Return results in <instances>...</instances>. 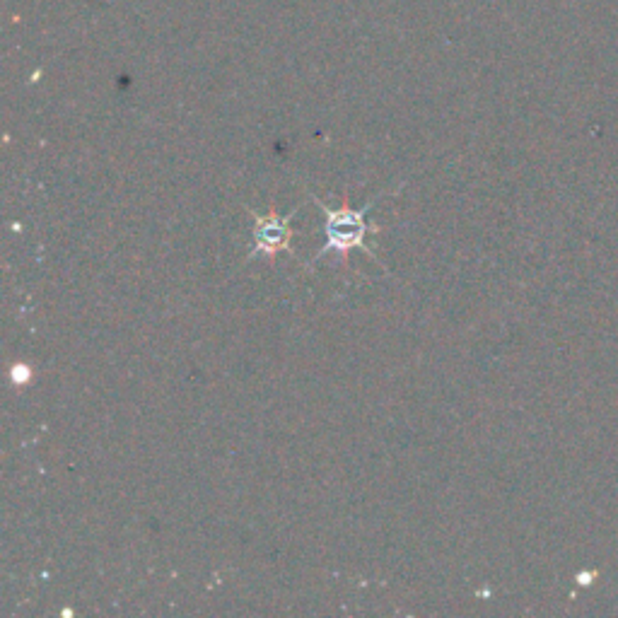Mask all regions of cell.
<instances>
[{
  "instance_id": "6da1fadb",
  "label": "cell",
  "mask_w": 618,
  "mask_h": 618,
  "mask_svg": "<svg viewBox=\"0 0 618 618\" xmlns=\"http://www.w3.org/2000/svg\"><path fill=\"white\" fill-rule=\"evenodd\" d=\"M314 203H317L319 211L324 215V247L319 249L312 261H319L324 254H336L338 259L346 261L348 254L355 252V249L372 256L367 237L380 232V227L367 218V211H370L372 203H367L360 211H355L351 206L329 208L324 201H319V198H314Z\"/></svg>"
},
{
  "instance_id": "7a4b0ae2",
  "label": "cell",
  "mask_w": 618,
  "mask_h": 618,
  "mask_svg": "<svg viewBox=\"0 0 618 618\" xmlns=\"http://www.w3.org/2000/svg\"><path fill=\"white\" fill-rule=\"evenodd\" d=\"M252 247L249 259H276L281 252H288L293 242V215L278 213H252Z\"/></svg>"
},
{
  "instance_id": "3957f363",
  "label": "cell",
  "mask_w": 618,
  "mask_h": 618,
  "mask_svg": "<svg viewBox=\"0 0 618 618\" xmlns=\"http://www.w3.org/2000/svg\"><path fill=\"white\" fill-rule=\"evenodd\" d=\"M13 377H15L17 384H27L29 377H32V372H29L27 365H15L13 367Z\"/></svg>"
}]
</instances>
